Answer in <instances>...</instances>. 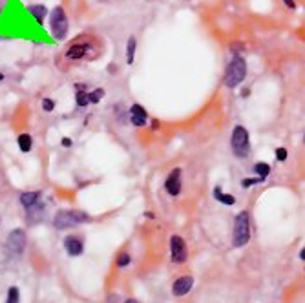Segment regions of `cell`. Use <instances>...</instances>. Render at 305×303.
<instances>
[{
    "mask_svg": "<svg viewBox=\"0 0 305 303\" xmlns=\"http://www.w3.org/2000/svg\"><path fill=\"white\" fill-rule=\"evenodd\" d=\"M247 75V62L243 61V57H234L228 62L227 72H225V86L227 88H236L238 84L243 82Z\"/></svg>",
    "mask_w": 305,
    "mask_h": 303,
    "instance_id": "cell-1",
    "label": "cell"
},
{
    "mask_svg": "<svg viewBox=\"0 0 305 303\" xmlns=\"http://www.w3.org/2000/svg\"><path fill=\"white\" fill-rule=\"evenodd\" d=\"M84 221H90V216H86L81 210H60L55 216V227L62 230L68 227H77V225L84 223Z\"/></svg>",
    "mask_w": 305,
    "mask_h": 303,
    "instance_id": "cell-2",
    "label": "cell"
},
{
    "mask_svg": "<svg viewBox=\"0 0 305 303\" xmlns=\"http://www.w3.org/2000/svg\"><path fill=\"white\" fill-rule=\"evenodd\" d=\"M93 55H95V46L88 38L77 40L66 49V59L70 61H84V59H91Z\"/></svg>",
    "mask_w": 305,
    "mask_h": 303,
    "instance_id": "cell-3",
    "label": "cell"
},
{
    "mask_svg": "<svg viewBox=\"0 0 305 303\" xmlns=\"http://www.w3.org/2000/svg\"><path fill=\"white\" fill-rule=\"evenodd\" d=\"M251 239V225H249V214L241 212L236 218L234 223V245L236 247H243Z\"/></svg>",
    "mask_w": 305,
    "mask_h": 303,
    "instance_id": "cell-4",
    "label": "cell"
},
{
    "mask_svg": "<svg viewBox=\"0 0 305 303\" xmlns=\"http://www.w3.org/2000/svg\"><path fill=\"white\" fill-rule=\"evenodd\" d=\"M232 150L238 157H247L249 155V132L243 126H236L230 139Z\"/></svg>",
    "mask_w": 305,
    "mask_h": 303,
    "instance_id": "cell-5",
    "label": "cell"
},
{
    "mask_svg": "<svg viewBox=\"0 0 305 303\" xmlns=\"http://www.w3.org/2000/svg\"><path fill=\"white\" fill-rule=\"evenodd\" d=\"M51 31H53V35L62 40L64 37L68 35V17L64 9L62 7H55L53 13H51Z\"/></svg>",
    "mask_w": 305,
    "mask_h": 303,
    "instance_id": "cell-6",
    "label": "cell"
},
{
    "mask_svg": "<svg viewBox=\"0 0 305 303\" xmlns=\"http://www.w3.org/2000/svg\"><path fill=\"white\" fill-rule=\"evenodd\" d=\"M7 249L11 250L13 254H20L22 250H24V245H26V234L24 230H20V228H17V230H13L9 236H7Z\"/></svg>",
    "mask_w": 305,
    "mask_h": 303,
    "instance_id": "cell-7",
    "label": "cell"
},
{
    "mask_svg": "<svg viewBox=\"0 0 305 303\" xmlns=\"http://www.w3.org/2000/svg\"><path fill=\"white\" fill-rule=\"evenodd\" d=\"M170 252H172V261L174 263H183L186 260V247L185 241L179 236L170 237Z\"/></svg>",
    "mask_w": 305,
    "mask_h": 303,
    "instance_id": "cell-8",
    "label": "cell"
},
{
    "mask_svg": "<svg viewBox=\"0 0 305 303\" xmlns=\"http://www.w3.org/2000/svg\"><path fill=\"white\" fill-rule=\"evenodd\" d=\"M165 188L170 195H179L181 192V170L175 168L170 172V176L167 177V183H165Z\"/></svg>",
    "mask_w": 305,
    "mask_h": 303,
    "instance_id": "cell-9",
    "label": "cell"
},
{
    "mask_svg": "<svg viewBox=\"0 0 305 303\" xmlns=\"http://www.w3.org/2000/svg\"><path fill=\"white\" fill-rule=\"evenodd\" d=\"M192 285H194V279L190 276H181L179 279H175V283L172 285L174 296H185L186 292H190Z\"/></svg>",
    "mask_w": 305,
    "mask_h": 303,
    "instance_id": "cell-10",
    "label": "cell"
},
{
    "mask_svg": "<svg viewBox=\"0 0 305 303\" xmlns=\"http://www.w3.org/2000/svg\"><path fill=\"white\" fill-rule=\"evenodd\" d=\"M130 117H132V124L135 126H143L144 122H146V110L141 106V104H133L132 108H130Z\"/></svg>",
    "mask_w": 305,
    "mask_h": 303,
    "instance_id": "cell-11",
    "label": "cell"
},
{
    "mask_svg": "<svg viewBox=\"0 0 305 303\" xmlns=\"http://www.w3.org/2000/svg\"><path fill=\"white\" fill-rule=\"evenodd\" d=\"M64 247H66L68 254H70V256L83 254V241H81L79 237H66V241H64Z\"/></svg>",
    "mask_w": 305,
    "mask_h": 303,
    "instance_id": "cell-12",
    "label": "cell"
},
{
    "mask_svg": "<svg viewBox=\"0 0 305 303\" xmlns=\"http://www.w3.org/2000/svg\"><path fill=\"white\" fill-rule=\"evenodd\" d=\"M39 195H41L39 192H24V194L20 195V203H22L26 208H31V206L39 201Z\"/></svg>",
    "mask_w": 305,
    "mask_h": 303,
    "instance_id": "cell-13",
    "label": "cell"
},
{
    "mask_svg": "<svg viewBox=\"0 0 305 303\" xmlns=\"http://www.w3.org/2000/svg\"><path fill=\"white\" fill-rule=\"evenodd\" d=\"M214 197L219 203H223V205H234L236 203V199H234V195H230V194H223L221 192V188L219 187H216L214 188Z\"/></svg>",
    "mask_w": 305,
    "mask_h": 303,
    "instance_id": "cell-14",
    "label": "cell"
},
{
    "mask_svg": "<svg viewBox=\"0 0 305 303\" xmlns=\"http://www.w3.org/2000/svg\"><path fill=\"white\" fill-rule=\"evenodd\" d=\"M135 48H137L135 37H130V38H128V46H126V62H128V64H133V55H135Z\"/></svg>",
    "mask_w": 305,
    "mask_h": 303,
    "instance_id": "cell-15",
    "label": "cell"
},
{
    "mask_svg": "<svg viewBox=\"0 0 305 303\" xmlns=\"http://www.w3.org/2000/svg\"><path fill=\"white\" fill-rule=\"evenodd\" d=\"M30 13L35 17V20H39V24H42V18L46 17V7L44 6H30Z\"/></svg>",
    "mask_w": 305,
    "mask_h": 303,
    "instance_id": "cell-16",
    "label": "cell"
},
{
    "mask_svg": "<svg viewBox=\"0 0 305 303\" xmlns=\"http://www.w3.org/2000/svg\"><path fill=\"white\" fill-rule=\"evenodd\" d=\"M18 148L22 152H30L31 150V137L28 134L18 135Z\"/></svg>",
    "mask_w": 305,
    "mask_h": 303,
    "instance_id": "cell-17",
    "label": "cell"
},
{
    "mask_svg": "<svg viewBox=\"0 0 305 303\" xmlns=\"http://www.w3.org/2000/svg\"><path fill=\"white\" fill-rule=\"evenodd\" d=\"M254 170H256V174H260V179H263L270 174V166L267 163H258L256 166H254Z\"/></svg>",
    "mask_w": 305,
    "mask_h": 303,
    "instance_id": "cell-18",
    "label": "cell"
},
{
    "mask_svg": "<svg viewBox=\"0 0 305 303\" xmlns=\"http://www.w3.org/2000/svg\"><path fill=\"white\" fill-rule=\"evenodd\" d=\"M75 101H77L79 108H84L86 104L90 103V97H88V93H86V91H77V95H75Z\"/></svg>",
    "mask_w": 305,
    "mask_h": 303,
    "instance_id": "cell-19",
    "label": "cell"
},
{
    "mask_svg": "<svg viewBox=\"0 0 305 303\" xmlns=\"http://www.w3.org/2000/svg\"><path fill=\"white\" fill-rule=\"evenodd\" d=\"M18 296H20L18 289L17 287H11V289L7 291V302L6 303H18Z\"/></svg>",
    "mask_w": 305,
    "mask_h": 303,
    "instance_id": "cell-20",
    "label": "cell"
},
{
    "mask_svg": "<svg viewBox=\"0 0 305 303\" xmlns=\"http://www.w3.org/2000/svg\"><path fill=\"white\" fill-rule=\"evenodd\" d=\"M88 97H90V103H99V101L104 97V90H102V88L93 90L91 93H88Z\"/></svg>",
    "mask_w": 305,
    "mask_h": 303,
    "instance_id": "cell-21",
    "label": "cell"
},
{
    "mask_svg": "<svg viewBox=\"0 0 305 303\" xmlns=\"http://www.w3.org/2000/svg\"><path fill=\"white\" fill-rule=\"evenodd\" d=\"M42 108H44V112H53L55 101H51V99H44V101H42Z\"/></svg>",
    "mask_w": 305,
    "mask_h": 303,
    "instance_id": "cell-22",
    "label": "cell"
},
{
    "mask_svg": "<svg viewBox=\"0 0 305 303\" xmlns=\"http://www.w3.org/2000/svg\"><path fill=\"white\" fill-rule=\"evenodd\" d=\"M128 263H130V256L126 254V252L119 254V260H117V265H119V267H126Z\"/></svg>",
    "mask_w": 305,
    "mask_h": 303,
    "instance_id": "cell-23",
    "label": "cell"
},
{
    "mask_svg": "<svg viewBox=\"0 0 305 303\" xmlns=\"http://www.w3.org/2000/svg\"><path fill=\"white\" fill-rule=\"evenodd\" d=\"M258 183H263V179H260V177H256V179H243V181H241V187L249 188V187H252V185H258Z\"/></svg>",
    "mask_w": 305,
    "mask_h": 303,
    "instance_id": "cell-24",
    "label": "cell"
},
{
    "mask_svg": "<svg viewBox=\"0 0 305 303\" xmlns=\"http://www.w3.org/2000/svg\"><path fill=\"white\" fill-rule=\"evenodd\" d=\"M276 159H278V161H285V159H287V150H285V148H278V150H276Z\"/></svg>",
    "mask_w": 305,
    "mask_h": 303,
    "instance_id": "cell-25",
    "label": "cell"
},
{
    "mask_svg": "<svg viewBox=\"0 0 305 303\" xmlns=\"http://www.w3.org/2000/svg\"><path fill=\"white\" fill-rule=\"evenodd\" d=\"M283 2H285V4H287V6L291 7V9H293V7H296V4H294V0H283Z\"/></svg>",
    "mask_w": 305,
    "mask_h": 303,
    "instance_id": "cell-26",
    "label": "cell"
},
{
    "mask_svg": "<svg viewBox=\"0 0 305 303\" xmlns=\"http://www.w3.org/2000/svg\"><path fill=\"white\" fill-rule=\"evenodd\" d=\"M62 146H72V141H70V139H62Z\"/></svg>",
    "mask_w": 305,
    "mask_h": 303,
    "instance_id": "cell-27",
    "label": "cell"
},
{
    "mask_svg": "<svg viewBox=\"0 0 305 303\" xmlns=\"http://www.w3.org/2000/svg\"><path fill=\"white\" fill-rule=\"evenodd\" d=\"M300 260H305V250L302 249V252H300Z\"/></svg>",
    "mask_w": 305,
    "mask_h": 303,
    "instance_id": "cell-28",
    "label": "cell"
},
{
    "mask_svg": "<svg viewBox=\"0 0 305 303\" xmlns=\"http://www.w3.org/2000/svg\"><path fill=\"white\" fill-rule=\"evenodd\" d=\"M125 303H137V302H135V300H126Z\"/></svg>",
    "mask_w": 305,
    "mask_h": 303,
    "instance_id": "cell-29",
    "label": "cell"
},
{
    "mask_svg": "<svg viewBox=\"0 0 305 303\" xmlns=\"http://www.w3.org/2000/svg\"><path fill=\"white\" fill-rule=\"evenodd\" d=\"M2 79H4V75H2V73H0V82H2Z\"/></svg>",
    "mask_w": 305,
    "mask_h": 303,
    "instance_id": "cell-30",
    "label": "cell"
}]
</instances>
